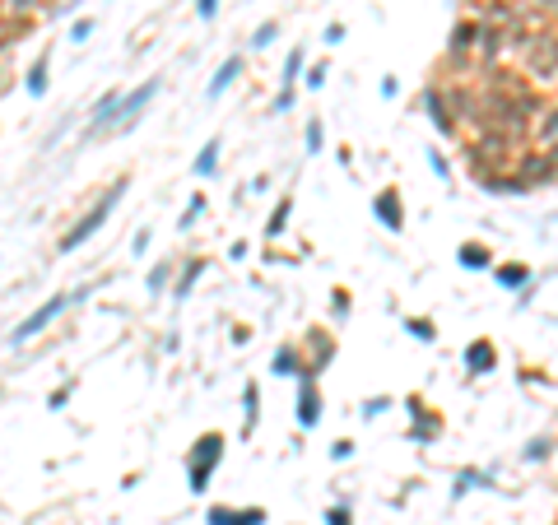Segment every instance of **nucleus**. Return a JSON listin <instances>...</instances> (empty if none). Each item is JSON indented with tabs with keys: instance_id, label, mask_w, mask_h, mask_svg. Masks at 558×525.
<instances>
[{
	"instance_id": "1",
	"label": "nucleus",
	"mask_w": 558,
	"mask_h": 525,
	"mask_svg": "<svg viewBox=\"0 0 558 525\" xmlns=\"http://www.w3.org/2000/svg\"><path fill=\"white\" fill-rule=\"evenodd\" d=\"M121 191H126V181H117V186H112V191H107V195H102V200H98V205H93V210H89V214H84V219H79V224H75V228H70V233H66V237H61V251H75V246H84V242H89V237H93V233H98V228H102V224H107V214H112V205L121 200Z\"/></svg>"
},
{
	"instance_id": "2",
	"label": "nucleus",
	"mask_w": 558,
	"mask_h": 525,
	"mask_svg": "<svg viewBox=\"0 0 558 525\" xmlns=\"http://www.w3.org/2000/svg\"><path fill=\"white\" fill-rule=\"evenodd\" d=\"M219 451H223V437L219 433H205L201 442L191 447V488H196V493H205L214 465H219Z\"/></svg>"
},
{
	"instance_id": "3",
	"label": "nucleus",
	"mask_w": 558,
	"mask_h": 525,
	"mask_svg": "<svg viewBox=\"0 0 558 525\" xmlns=\"http://www.w3.org/2000/svg\"><path fill=\"white\" fill-rule=\"evenodd\" d=\"M154 93H158V79H145V84H140L135 93L117 98V107H112V116H107V131H121V126H131L135 116H140L149 102H154Z\"/></svg>"
},
{
	"instance_id": "4",
	"label": "nucleus",
	"mask_w": 558,
	"mask_h": 525,
	"mask_svg": "<svg viewBox=\"0 0 558 525\" xmlns=\"http://www.w3.org/2000/svg\"><path fill=\"white\" fill-rule=\"evenodd\" d=\"M66 307H70V298H61V293H56V298H52V302H42V307H37V312H33V316H28V321H23V325H19V330H14V344H23V339H33V335H37V330H47V325H52V321H56V316L66 312Z\"/></svg>"
},
{
	"instance_id": "5",
	"label": "nucleus",
	"mask_w": 558,
	"mask_h": 525,
	"mask_svg": "<svg viewBox=\"0 0 558 525\" xmlns=\"http://www.w3.org/2000/svg\"><path fill=\"white\" fill-rule=\"evenodd\" d=\"M316 418H321V395H316V386H312V372L302 368L298 372V423L312 428Z\"/></svg>"
},
{
	"instance_id": "6",
	"label": "nucleus",
	"mask_w": 558,
	"mask_h": 525,
	"mask_svg": "<svg viewBox=\"0 0 558 525\" xmlns=\"http://www.w3.org/2000/svg\"><path fill=\"white\" fill-rule=\"evenodd\" d=\"M372 210H377L381 228H391V233H400V228H405V205H400L396 191H381L377 200H372Z\"/></svg>"
},
{
	"instance_id": "7",
	"label": "nucleus",
	"mask_w": 558,
	"mask_h": 525,
	"mask_svg": "<svg viewBox=\"0 0 558 525\" xmlns=\"http://www.w3.org/2000/svg\"><path fill=\"white\" fill-rule=\"evenodd\" d=\"M554 172H558V168L549 163L545 154H521V158H516V177H521L526 186H535V181H549Z\"/></svg>"
},
{
	"instance_id": "8",
	"label": "nucleus",
	"mask_w": 558,
	"mask_h": 525,
	"mask_svg": "<svg viewBox=\"0 0 558 525\" xmlns=\"http://www.w3.org/2000/svg\"><path fill=\"white\" fill-rule=\"evenodd\" d=\"M475 33H480V23L475 19H465V23H456V33H451V66H461V61H470V52H475Z\"/></svg>"
},
{
	"instance_id": "9",
	"label": "nucleus",
	"mask_w": 558,
	"mask_h": 525,
	"mask_svg": "<svg viewBox=\"0 0 558 525\" xmlns=\"http://www.w3.org/2000/svg\"><path fill=\"white\" fill-rule=\"evenodd\" d=\"M266 512L261 507H247V512H228V507H214L210 512V525H261Z\"/></svg>"
},
{
	"instance_id": "10",
	"label": "nucleus",
	"mask_w": 558,
	"mask_h": 525,
	"mask_svg": "<svg viewBox=\"0 0 558 525\" xmlns=\"http://www.w3.org/2000/svg\"><path fill=\"white\" fill-rule=\"evenodd\" d=\"M493 363H498V358H493V344H489V339H480V344L465 349V372H475V377L493 372Z\"/></svg>"
},
{
	"instance_id": "11",
	"label": "nucleus",
	"mask_w": 558,
	"mask_h": 525,
	"mask_svg": "<svg viewBox=\"0 0 558 525\" xmlns=\"http://www.w3.org/2000/svg\"><path fill=\"white\" fill-rule=\"evenodd\" d=\"M424 107H428V112H433L437 131H446V135L456 131V116H451V107H446V98H442V93H437V89H428V93H424Z\"/></svg>"
},
{
	"instance_id": "12",
	"label": "nucleus",
	"mask_w": 558,
	"mask_h": 525,
	"mask_svg": "<svg viewBox=\"0 0 558 525\" xmlns=\"http://www.w3.org/2000/svg\"><path fill=\"white\" fill-rule=\"evenodd\" d=\"M237 75H242V56H228V61H223V66H219V75L210 79V98H219V93L228 89V84H233Z\"/></svg>"
},
{
	"instance_id": "13",
	"label": "nucleus",
	"mask_w": 558,
	"mask_h": 525,
	"mask_svg": "<svg viewBox=\"0 0 558 525\" xmlns=\"http://www.w3.org/2000/svg\"><path fill=\"white\" fill-rule=\"evenodd\" d=\"M489 260H493V251L484 242H465V246H461V265H465V270H484Z\"/></svg>"
},
{
	"instance_id": "14",
	"label": "nucleus",
	"mask_w": 558,
	"mask_h": 525,
	"mask_svg": "<svg viewBox=\"0 0 558 525\" xmlns=\"http://www.w3.org/2000/svg\"><path fill=\"white\" fill-rule=\"evenodd\" d=\"M270 368H275V377H298V372H302V358H298V349H279Z\"/></svg>"
},
{
	"instance_id": "15",
	"label": "nucleus",
	"mask_w": 558,
	"mask_h": 525,
	"mask_svg": "<svg viewBox=\"0 0 558 525\" xmlns=\"http://www.w3.org/2000/svg\"><path fill=\"white\" fill-rule=\"evenodd\" d=\"M28 93H33V98H42V93H47V56H37L33 70H28Z\"/></svg>"
},
{
	"instance_id": "16",
	"label": "nucleus",
	"mask_w": 558,
	"mask_h": 525,
	"mask_svg": "<svg viewBox=\"0 0 558 525\" xmlns=\"http://www.w3.org/2000/svg\"><path fill=\"white\" fill-rule=\"evenodd\" d=\"M489 191L493 195H521V191H530L521 177H489Z\"/></svg>"
},
{
	"instance_id": "17",
	"label": "nucleus",
	"mask_w": 558,
	"mask_h": 525,
	"mask_svg": "<svg viewBox=\"0 0 558 525\" xmlns=\"http://www.w3.org/2000/svg\"><path fill=\"white\" fill-rule=\"evenodd\" d=\"M526 279H530V270H526V265H507V270L498 265V284H502V289H521Z\"/></svg>"
},
{
	"instance_id": "18",
	"label": "nucleus",
	"mask_w": 558,
	"mask_h": 525,
	"mask_svg": "<svg viewBox=\"0 0 558 525\" xmlns=\"http://www.w3.org/2000/svg\"><path fill=\"white\" fill-rule=\"evenodd\" d=\"M289 210H293V200H279V210L270 214V224H266V237H279V233H284V224H289Z\"/></svg>"
},
{
	"instance_id": "19",
	"label": "nucleus",
	"mask_w": 558,
	"mask_h": 525,
	"mask_svg": "<svg viewBox=\"0 0 558 525\" xmlns=\"http://www.w3.org/2000/svg\"><path fill=\"white\" fill-rule=\"evenodd\" d=\"M214 163H219V140H210V145L201 149V158H196V172H201V177H210Z\"/></svg>"
},
{
	"instance_id": "20",
	"label": "nucleus",
	"mask_w": 558,
	"mask_h": 525,
	"mask_svg": "<svg viewBox=\"0 0 558 525\" xmlns=\"http://www.w3.org/2000/svg\"><path fill=\"white\" fill-rule=\"evenodd\" d=\"M302 75V52H289V61H284V79H279V84H284V93H293V79Z\"/></svg>"
},
{
	"instance_id": "21",
	"label": "nucleus",
	"mask_w": 558,
	"mask_h": 525,
	"mask_svg": "<svg viewBox=\"0 0 558 525\" xmlns=\"http://www.w3.org/2000/svg\"><path fill=\"white\" fill-rule=\"evenodd\" d=\"M405 330H410V335H419L424 344L437 335V330H433V321H424V316H410V321H405Z\"/></svg>"
},
{
	"instance_id": "22",
	"label": "nucleus",
	"mask_w": 558,
	"mask_h": 525,
	"mask_svg": "<svg viewBox=\"0 0 558 525\" xmlns=\"http://www.w3.org/2000/svg\"><path fill=\"white\" fill-rule=\"evenodd\" d=\"M201 270H205V260H186V274H182V284H177V298H186V293H191V284H196Z\"/></svg>"
},
{
	"instance_id": "23",
	"label": "nucleus",
	"mask_w": 558,
	"mask_h": 525,
	"mask_svg": "<svg viewBox=\"0 0 558 525\" xmlns=\"http://www.w3.org/2000/svg\"><path fill=\"white\" fill-rule=\"evenodd\" d=\"M261 391H256V386H247V433H251V428H256V418H261Z\"/></svg>"
},
{
	"instance_id": "24",
	"label": "nucleus",
	"mask_w": 558,
	"mask_h": 525,
	"mask_svg": "<svg viewBox=\"0 0 558 525\" xmlns=\"http://www.w3.org/2000/svg\"><path fill=\"white\" fill-rule=\"evenodd\" d=\"M275 33H279V19H266L256 28V37H251V47H270V42H275Z\"/></svg>"
},
{
	"instance_id": "25",
	"label": "nucleus",
	"mask_w": 558,
	"mask_h": 525,
	"mask_svg": "<svg viewBox=\"0 0 558 525\" xmlns=\"http://www.w3.org/2000/svg\"><path fill=\"white\" fill-rule=\"evenodd\" d=\"M331 354H335V344L326 335H312V358H316V368H321V363H331Z\"/></svg>"
},
{
	"instance_id": "26",
	"label": "nucleus",
	"mask_w": 558,
	"mask_h": 525,
	"mask_svg": "<svg viewBox=\"0 0 558 525\" xmlns=\"http://www.w3.org/2000/svg\"><path fill=\"white\" fill-rule=\"evenodd\" d=\"M201 210H205V195H196V200L186 205V214H182V228H191L196 219H201Z\"/></svg>"
},
{
	"instance_id": "27",
	"label": "nucleus",
	"mask_w": 558,
	"mask_h": 525,
	"mask_svg": "<svg viewBox=\"0 0 558 525\" xmlns=\"http://www.w3.org/2000/svg\"><path fill=\"white\" fill-rule=\"evenodd\" d=\"M321 145H326V135H321V121H312V126H307V149H312V154H321Z\"/></svg>"
},
{
	"instance_id": "28",
	"label": "nucleus",
	"mask_w": 558,
	"mask_h": 525,
	"mask_svg": "<svg viewBox=\"0 0 558 525\" xmlns=\"http://www.w3.org/2000/svg\"><path fill=\"white\" fill-rule=\"evenodd\" d=\"M326 525H354V516H349V507H331V512H326Z\"/></svg>"
},
{
	"instance_id": "29",
	"label": "nucleus",
	"mask_w": 558,
	"mask_h": 525,
	"mask_svg": "<svg viewBox=\"0 0 558 525\" xmlns=\"http://www.w3.org/2000/svg\"><path fill=\"white\" fill-rule=\"evenodd\" d=\"M89 33H93V19H79L75 28H70V42H84Z\"/></svg>"
},
{
	"instance_id": "30",
	"label": "nucleus",
	"mask_w": 558,
	"mask_h": 525,
	"mask_svg": "<svg viewBox=\"0 0 558 525\" xmlns=\"http://www.w3.org/2000/svg\"><path fill=\"white\" fill-rule=\"evenodd\" d=\"M526 456H530V460H545L549 456V442H545V437H535V442L526 447Z\"/></svg>"
},
{
	"instance_id": "31",
	"label": "nucleus",
	"mask_w": 558,
	"mask_h": 525,
	"mask_svg": "<svg viewBox=\"0 0 558 525\" xmlns=\"http://www.w3.org/2000/svg\"><path fill=\"white\" fill-rule=\"evenodd\" d=\"M321 84H326V66H312L307 70V89H321Z\"/></svg>"
},
{
	"instance_id": "32",
	"label": "nucleus",
	"mask_w": 558,
	"mask_h": 525,
	"mask_svg": "<svg viewBox=\"0 0 558 525\" xmlns=\"http://www.w3.org/2000/svg\"><path fill=\"white\" fill-rule=\"evenodd\" d=\"M196 10H201V19H214V10H219V0H196Z\"/></svg>"
},
{
	"instance_id": "33",
	"label": "nucleus",
	"mask_w": 558,
	"mask_h": 525,
	"mask_svg": "<svg viewBox=\"0 0 558 525\" xmlns=\"http://www.w3.org/2000/svg\"><path fill=\"white\" fill-rule=\"evenodd\" d=\"M331 456H335V460H349V456H354V447H349V442H335Z\"/></svg>"
},
{
	"instance_id": "34",
	"label": "nucleus",
	"mask_w": 558,
	"mask_h": 525,
	"mask_svg": "<svg viewBox=\"0 0 558 525\" xmlns=\"http://www.w3.org/2000/svg\"><path fill=\"white\" fill-rule=\"evenodd\" d=\"M33 5H37V0H10V10H14V14H19V10H33Z\"/></svg>"
},
{
	"instance_id": "35",
	"label": "nucleus",
	"mask_w": 558,
	"mask_h": 525,
	"mask_svg": "<svg viewBox=\"0 0 558 525\" xmlns=\"http://www.w3.org/2000/svg\"><path fill=\"white\" fill-rule=\"evenodd\" d=\"M549 163H554V168H558V145H554V149H549Z\"/></svg>"
}]
</instances>
